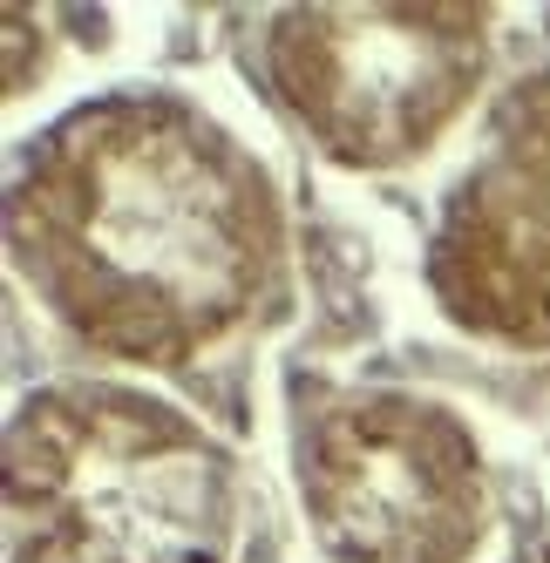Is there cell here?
I'll list each match as a JSON object with an SVG mask.
<instances>
[{
  "instance_id": "6da1fadb",
  "label": "cell",
  "mask_w": 550,
  "mask_h": 563,
  "mask_svg": "<svg viewBox=\"0 0 550 563\" xmlns=\"http://www.w3.org/2000/svg\"><path fill=\"white\" fill-rule=\"evenodd\" d=\"M14 272L75 340L177 367L279 292L265 170L177 96H109L34 143L8 197Z\"/></svg>"
},
{
  "instance_id": "7a4b0ae2",
  "label": "cell",
  "mask_w": 550,
  "mask_h": 563,
  "mask_svg": "<svg viewBox=\"0 0 550 563\" xmlns=\"http://www.w3.org/2000/svg\"><path fill=\"white\" fill-rule=\"evenodd\" d=\"M8 563H231L239 475L130 387H48L8 428Z\"/></svg>"
},
{
  "instance_id": "3957f363",
  "label": "cell",
  "mask_w": 550,
  "mask_h": 563,
  "mask_svg": "<svg viewBox=\"0 0 550 563\" xmlns=\"http://www.w3.org/2000/svg\"><path fill=\"white\" fill-rule=\"evenodd\" d=\"M483 8H286L265 34L279 102L333 164H408L469 109L490 62Z\"/></svg>"
},
{
  "instance_id": "277c9868",
  "label": "cell",
  "mask_w": 550,
  "mask_h": 563,
  "mask_svg": "<svg viewBox=\"0 0 550 563\" xmlns=\"http://www.w3.org/2000/svg\"><path fill=\"white\" fill-rule=\"evenodd\" d=\"M299 496L333 563H462L483 543V455L442 400L361 387L299 421Z\"/></svg>"
},
{
  "instance_id": "5b68a950",
  "label": "cell",
  "mask_w": 550,
  "mask_h": 563,
  "mask_svg": "<svg viewBox=\"0 0 550 563\" xmlns=\"http://www.w3.org/2000/svg\"><path fill=\"white\" fill-rule=\"evenodd\" d=\"M428 286L469 333L550 346V75L503 96L483 164L442 211Z\"/></svg>"
}]
</instances>
